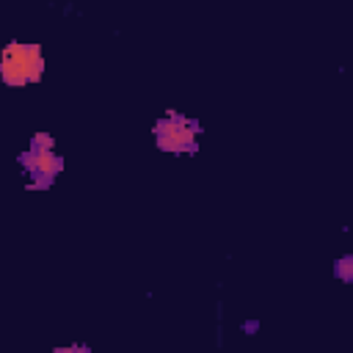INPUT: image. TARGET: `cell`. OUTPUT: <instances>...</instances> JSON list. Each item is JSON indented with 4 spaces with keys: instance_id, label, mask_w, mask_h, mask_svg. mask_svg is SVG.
<instances>
[{
    "instance_id": "obj_1",
    "label": "cell",
    "mask_w": 353,
    "mask_h": 353,
    "mask_svg": "<svg viewBox=\"0 0 353 353\" xmlns=\"http://www.w3.org/2000/svg\"><path fill=\"white\" fill-rule=\"evenodd\" d=\"M44 74V52L39 44L11 41L0 52V80L6 85H33Z\"/></svg>"
},
{
    "instance_id": "obj_2",
    "label": "cell",
    "mask_w": 353,
    "mask_h": 353,
    "mask_svg": "<svg viewBox=\"0 0 353 353\" xmlns=\"http://www.w3.org/2000/svg\"><path fill=\"white\" fill-rule=\"evenodd\" d=\"M199 135H201V127L193 119L174 110L154 124V143L168 154H193L199 149Z\"/></svg>"
},
{
    "instance_id": "obj_3",
    "label": "cell",
    "mask_w": 353,
    "mask_h": 353,
    "mask_svg": "<svg viewBox=\"0 0 353 353\" xmlns=\"http://www.w3.org/2000/svg\"><path fill=\"white\" fill-rule=\"evenodd\" d=\"M19 165L28 174V179H30L28 185L30 188H44L61 174L63 160L58 157L50 135H36L30 141V149L25 154H19Z\"/></svg>"
}]
</instances>
